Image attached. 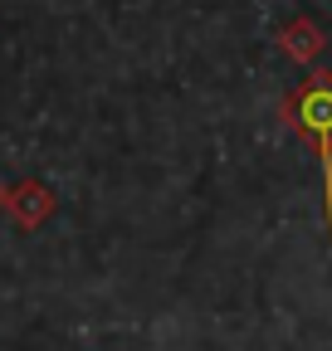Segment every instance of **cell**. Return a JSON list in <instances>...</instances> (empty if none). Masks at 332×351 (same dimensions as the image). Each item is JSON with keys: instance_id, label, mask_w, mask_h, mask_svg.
<instances>
[{"instance_id": "cell-3", "label": "cell", "mask_w": 332, "mask_h": 351, "mask_svg": "<svg viewBox=\"0 0 332 351\" xmlns=\"http://www.w3.org/2000/svg\"><path fill=\"white\" fill-rule=\"evenodd\" d=\"M322 44H327V39H322V29H318L308 15H294V20L278 29V49L294 59V64H313V59L322 54Z\"/></svg>"}, {"instance_id": "cell-4", "label": "cell", "mask_w": 332, "mask_h": 351, "mask_svg": "<svg viewBox=\"0 0 332 351\" xmlns=\"http://www.w3.org/2000/svg\"><path fill=\"white\" fill-rule=\"evenodd\" d=\"M0 210H10V186H0Z\"/></svg>"}, {"instance_id": "cell-2", "label": "cell", "mask_w": 332, "mask_h": 351, "mask_svg": "<svg viewBox=\"0 0 332 351\" xmlns=\"http://www.w3.org/2000/svg\"><path fill=\"white\" fill-rule=\"evenodd\" d=\"M54 210H59L54 191H49L45 181H34V176H29V181H20V186L10 191V210H5V215L15 219L20 230H29V234H34V230L45 225V219H49Z\"/></svg>"}, {"instance_id": "cell-1", "label": "cell", "mask_w": 332, "mask_h": 351, "mask_svg": "<svg viewBox=\"0 0 332 351\" xmlns=\"http://www.w3.org/2000/svg\"><path fill=\"white\" fill-rule=\"evenodd\" d=\"M278 117L322 161V219H327V244H332V69H313L303 83L288 88L278 98Z\"/></svg>"}]
</instances>
